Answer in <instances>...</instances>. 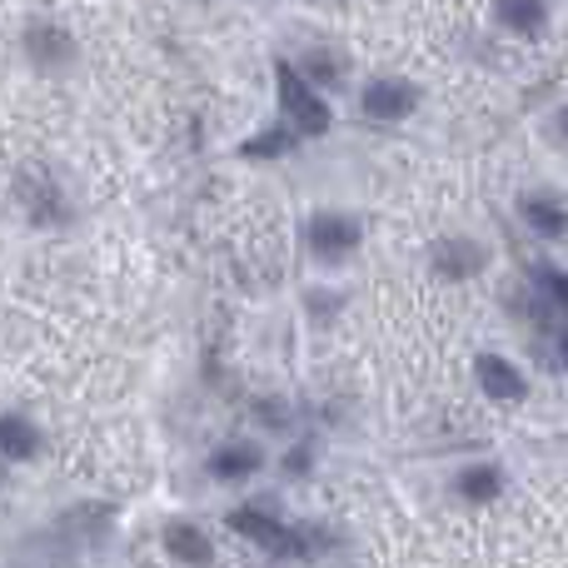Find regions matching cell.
<instances>
[{"instance_id": "6da1fadb", "label": "cell", "mask_w": 568, "mask_h": 568, "mask_svg": "<svg viewBox=\"0 0 568 568\" xmlns=\"http://www.w3.org/2000/svg\"><path fill=\"white\" fill-rule=\"evenodd\" d=\"M275 100H280V120L300 140H324L334 130V110H329V100H324V90L310 85L304 70L284 55L275 60Z\"/></svg>"}, {"instance_id": "7a4b0ae2", "label": "cell", "mask_w": 568, "mask_h": 568, "mask_svg": "<svg viewBox=\"0 0 568 568\" xmlns=\"http://www.w3.org/2000/svg\"><path fill=\"white\" fill-rule=\"evenodd\" d=\"M20 55H26V65L40 70V75H65V70L80 65V40L65 20L30 16L26 26H20Z\"/></svg>"}, {"instance_id": "3957f363", "label": "cell", "mask_w": 568, "mask_h": 568, "mask_svg": "<svg viewBox=\"0 0 568 568\" xmlns=\"http://www.w3.org/2000/svg\"><path fill=\"white\" fill-rule=\"evenodd\" d=\"M16 205L26 210V220L30 225H40V230H60V225H70V195H65V185L55 180V170H45V165H20L16 170Z\"/></svg>"}, {"instance_id": "277c9868", "label": "cell", "mask_w": 568, "mask_h": 568, "mask_svg": "<svg viewBox=\"0 0 568 568\" xmlns=\"http://www.w3.org/2000/svg\"><path fill=\"white\" fill-rule=\"evenodd\" d=\"M359 245H364V225L349 210H314V215L304 220V250H310L320 265H344Z\"/></svg>"}, {"instance_id": "5b68a950", "label": "cell", "mask_w": 568, "mask_h": 568, "mask_svg": "<svg viewBox=\"0 0 568 568\" xmlns=\"http://www.w3.org/2000/svg\"><path fill=\"white\" fill-rule=\"evenodd\" d=\"M474 384H479V394L489 404H499V409H519V404H529V394H534L524 364H514L509 354H499V349L474 354Z\"/></svg>"}, {"instance_id": "8992f818", "label": "cell", "mask_w": 568, "mask_h": 568, "mask_svg": "<svg viewBox=\"0 0 568 568\" xmlns=\"http://www.w3.org/2000/svg\"><path fill=\"white\" fill-rule=\"evenodd\" d=\"M414 110H419V85L404 75H374L359 90V115L374 120V125H399Z\"/></svg>"}, {"instance_id": "52a82bcc", "label": "cell", "mask_w": 568, "mask_h": 568, "mask_svg": "<svg viewBox=\"0 0 568 568\" xmlns=\"http://www.w3.org/2000/svg\"><path fill=\"white\" fill-rule=\"evenodd\" d=\"M449 494L464 509H494L509 494V469L499 459H469L449 474Z\"/></svg>"}, {"instance_id": "ba28073f", "label": "cell", "mask_w": 568, "mask_h": 568, "mask_svg": "<svg viewBox=\"0 0 568 568\" xmlns=\"http://www.w3.org/2000/svg\"><path fill=\"white\" fill-rule=\"evenodd\" d=\"M230 529L245 534L255 549H270V554H304V529H290L270 504H245V509L230 514Z\"/></svg>"}, {"instance_id": "9c48e42d", "label": "cell", "mask_w": 568, "mask_h": 568, "mask_svg": "<svg viewBox=\"0 0 568 568\" xmlns=\"http://www.w3.org/2000/svg\"><path fill=\"white\" fill-rule=\"evenodd\" d=\"M429 270L444 284H469L489 270V245L474 235H444L429 245Z\"/></svg>"}, {"instance_id": "30bf717a", "label": "cell", "mask_w": 568, "mask_h": 568, "mask_svg": "<svg viewBox=\"0 0 568 568\" xmlns=\"http://www.w3.org/2000/svg\"><path fill=\"white\" fill-rule=\"evenodd\" d=\"M519 220H524L529 235L549 240V245L568 240V205H564V195H554V190H524L519 195Z\"/></svg>"}, {"instance_id": "8fae6325", "label": "cell", "mask_w": 568, "mask_h": 568, "mask_svg": "<svg viewBox=\"0 0 568 568\" xmlns=\"http://www.w3.org/2000/svg\"><path fill=\"white\" fill-rule=\"evenodd\" d=\"M260 469H265V449H260L255 439H230L210 454V474H215L220 484H245V479H255Z\"/></svg>"}, {"instance_id": "7c38bea8", "label": "cell", "mask_w": 568, "mask_h": 568, "mask_svg": "<svg viewBox=\"0 0 568 568\" xmlns=\"http://www.w3.org/2000/svg\"><path fill=\"white\" fill-rule=\"evenodd\" d=\"M494 20L519 40H539L549 30V6L544 0H494Z\"/></svg>"}, {"instance_id": "4fadbf2b", "label": "cell", "mask_w": 568, "mask_h": 568, "mask_svg": "<svg viewBox=\"0 0 568 568\" xmlns=\"http://www.w3.org/2000/svg\"><path fill=\"white\" fill-rule=\"evenodd\" d=\"M165 549L175 554L180 564H190V568H205L210 559H215V549H210V539L195 529V524H185V519H175L165 529Z\"/></svg>"}, {"instance_id": "5bb4252c", "label": "cell", "mask_w": 568, "mask_h": 568, "mask_svg": "<svg viewBox=\"0 0 568 568\" xmlns=\"http://www.w3.org/2000/svg\"><path fill=\"white\" fill-rule=\"evenodd\" d=\"M294 145H300V135H294V130L284 125V120H275V125L255 130V135H250L245 145H240V155H245V160H284Z\"/></svg>"}, {"instance_id": "9a60e30c", "label": "cell", "mask_w": 568, "mask_h": 568, "mask_svg": "<svg viewBox=\"0 0 568 568\" xmlns=\"http://www.w3.org/2000/svg\"><path fill=\"white\" fill-rule=\"evenodd\" d=\"M36 449H40L36 424L20 419V414H0V454H10V459H30Z\"/></svg>"}, {"instance_id": "2e32d148", "label": "cell", "mask_w": 568, "mask_h": 568, "mask_svg": "<svg viewBox=\"0 0 568 568\" xmlns=\"http://www.w3.org/2000/svg\"><path fill=\"white\" fill-rule=\"evenodd\" d=\"M300 70H304V80H310V85H320V90L344 85V60L334 55V50H310V55L300 60Z\"/></svg>"}, {"instance_id": "e0dca14e", "label": "cell", "mask_w": 568, "mask_h": 568, "mask_svg": "<svg viewBox=\"0 0 568 568\" xmlns=\"http://www.w3.org/2000/svg\"><path fill=\"white\" fill-rule=\"evenodd\" d=\"M534 290L544 294V304H549L554 314H568V270L559 265H534Z\"/></svg>"}, {"instance_id": "ac0fdd59", "label": "cell", "mask_w": 568, "mask_h": 568, "mask_svg": "<svg viewBox=\"0 0 568 568\" xmlns=\"http://www.w3.org/2000/svg\"><path fill=\"white\" fill-rule=\"evenodd\" d=\"M549 354H554V364L568 374V324H549Z\"/></svg>"}, {"instance_id": "d6986e66", "label": "cell", "mask_w": 568, "mask_h": 568, "mask_svg": "<svg viewBox=\"0 0 568 568\" xmlns=\"http://www.w3.org/2000/svg\"><path fill=\"white\" fill-rule=\"evenodd\" d=\"M554 130H559V140H564V145H568V105L559 110V120H554Z\"/></svg>"}, {"instance_id": "ffe728a7", "label": "cell", "mask_w": 568, "mask_h": 568, "mask_svg": "<svg viewBox=\"0 0 568 568\" xmlns=\"http://www.w3.org/2000/svg\"><path fill=\"white\" fill-rule=\"evenodd\" d=\"M195 6H215V0H195Z\"/></svg>"}]
</instances>
